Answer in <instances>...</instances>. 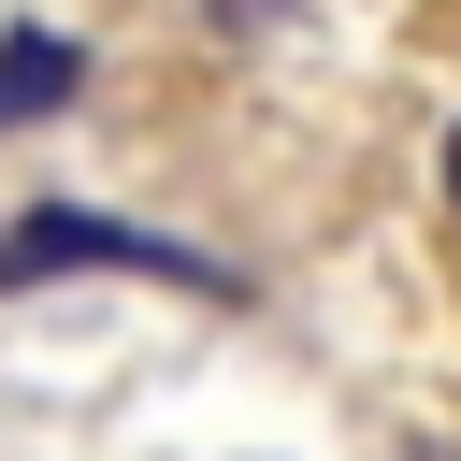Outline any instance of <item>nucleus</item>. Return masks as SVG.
<instances>
[{
  "label": "nucleus",
  "instance_id": "obj_4",
  "mask_svg": "<svg viewBox=\"0 0 461 461\" xmlns=\"http://www.w3.org/2000/svg\"><path fill=\"white\" fill-rule=\"evenodd\" d=\"M447 216H461V115H447Z\"/></svg>",
  "mask_w": 461,
  "mask_h": 461
},
{
  "label": "nucleus",
  "instance_id": "obj_1",
  "mask_svg": "<svg viewBox=\"0 0 461 461\" xmlns=\"http://www.w3.org/2000/svg\"><path fill=\"white\" fill-rule=\"evenodd\" d=\"M58 274H158V288L230 303L216 259H187V245H158V230H130V216H101V202H29V216H0V303H14V288H58Z\"/></svg>",
  "mask_w": 461,
  "mask_h": 461
},
{
  "label": "nucleus",
  "instance_id": "obj_2",
  "mask_svg": "<svg viewBox=\"0 0 461 461\" xmlns=\"http://www.w3.org/2000/svg\"><path fill=\"white\" fill-rule=\"evenodd\" d=\"M86 101V43L72 29H0V130H43Z\"/></svg>",
  "mask_w": 461,
  "mask_h": 461
},
{
  "label": "nucleus",
  "instance_id": "obj_3",
  "mask_svg": "<svg viewBox=\"0 0 461 461\" xmlns=\"http://www.w3.org/2000/svg\"><path fill=\"white\" fill-rule=\"evenodd\" d=\"M202 14H216V29H274L288 0H202Z\"/></svg>",
  "mask_w": 461,
  "mask_h": 461
}]
</instances>
